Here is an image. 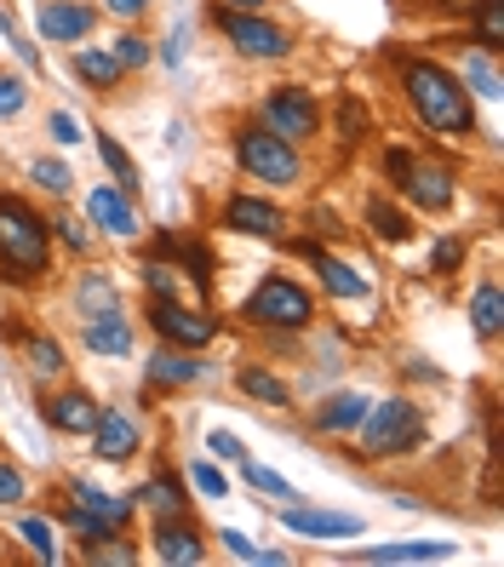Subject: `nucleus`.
<instances>
[{"mask_svg":"<svg viewBox=\"0 0 504 567\" xmlns=\"http://www.w3.org/2000/svg\"><path fill=\"white\" fill-rule=\"evenodd\" d=\"M235 390L247 395V402L258 408H292V384L276 373V367H264V361H247V367H235Z\"/></svg>","mask_w":504,"mask_h":567,"instance_id":"32","label":"nucleus"},{"mask_svg":"<svg viewBox=\"0 0 504 567\" xmlns=\"http://www.w3.org/2000/svg\"><path fill=\"white\" fill-rule=\"evenodd\" d=\"M184 482H189V493H200V498H224V493H229V476L218 471L213 458H189V464H184Z\"/></svg>","mask_w":504,"mask_h":567,"instance_id":"43","label":"nucleus"},{"mask_svg":"<svg viewBox=\"0 0 504 567\" xmlns=\"http://www.w3.org/2000/svg\"><path fill=\"white\" fill-rule=\"evenodd\" d=\"M430 442V413L419 395L395 390L384 402L367 408V419L356 424V458L361 464H395V458H419Z\"/></svg>","mask_w":504,"mask_h":567,"instance_id":"4","label":"nucleus"},{"mask_svg":"<svg viewBox=\"0 0 504 567\" xmlns=\"http://www.w3.org/2000/svg\"><path fill=\"white\" fill-rule=\"evenodd\" d=\"M35 408H41V424L52 430V436H70V442H86L92 424H97V413H104V402H97L92 390H81L75 379L47 384V390L35 395Z\"/></svg>","mask_w":504,"mask_h":567,"instance_id":"12","label":"nucleus"},{"mask_svg":"<svg viewBox=\"0 0 504 567\" xmlns=\"http://www.w3.org/2000/svg\"><path fill=\"white\" fill-rule=\"evenodd\" d=\"M298 258H310V270H316V287L332 298V305H361V298H373V281H367L350 258L339 252H327L321 241H292Z\"/></svg>","mask_w":504,"mask_h":567,"instance_id":"17","label":"nucleus"},{"mask_svg":"<svg viewBox=\"0 0 504 567\" xmlns=\"http://www.w3.org/2000/svg\"><path fill=\"white\" fill-rule=\"evenodd\" d=\"M81 213H86V224L97 229V236H110V241H138L144 236L138 202H132L126 189H115V184H92L81 195Z\"/></svg>","mask_w":504,"mask_h":567,"instance_id":"16","label":"nucleus"},{"mask_svg":"<svg viewBox=\"0 0 504 567\" xmlns=\"http://www.w3.org/2000/svg\"><path fill=\"white\" fill-rule=\"evenodd\" d=\"M419 12H424V18H459L464 0H419Z\"/></svg>","mask_w":504,"mask_h":567,"instance_id":"55","label":"nucleus"},{"mask_svg":"<svg viewBox=\"0 0 504 567\" xmlns=\"http://www.w3.org/2000/svg\"><path fill=\"white\" fill-rule=\"evenodd\" d=\"M70 75L92 92V97H115L132 75L121 70V58L110 52V41H81V47H70Z\"/></svg>","mask_w":504,"mask_h":567,"instance_id":"26","label":"nucleus"},{"mask_svg":"<svg viewBox=\"0 0 504 567\" xmlns=\"http://www.w3.org/2000/svg\"><path fill=\"white\" fill-rule=\"evenodd\" d=\"M92 150H97V161H104L110 184H115V189H126L132 202H138V195H144V178H138V161H132V150L115 138V132H104V126L92 132Z\"/></svg>","mask_w":504,"mask_h":567,"instance_id":"33","label":"nucleus"},{"mask_svg":"<svg viewBox=\"0 0 504 567\" xmlns=\"http://www.w3.org/2000/svg\"><path fill=\"white\" fill-rule=\"evenodd\" d=\"M132 516H138V498L104 493L86 476H70L52 493V522L70 533L75 545H97V539H110V533H132Z\"/></svg>","mask_w":504,"mask_h":567,"instance_id":"5","label":"nucleus"},{"mask_svg":"<svg viewBox=\"0 0 504 567\" xmlns=\"http://www.w3.org/2000/svg\"><path fill=\"white\" fill-rule=\"evenodd\" d=\"M229 161H235V173L253 178L258 189H270V195H292V189L310 184V155L298 144H287L281 132H270L258 115L229 126Z\"/></svg>","mask_w":504,"mask_h":567,"instance_id":"3","label":"nucleus"},{"mask_svg":"<svg viewBox=\"0 0 504 567\" xmlns=\"http://www.w3.org/2000/svg\"><path fill=\"white\" fill-rule=\"evenodd\" d=\"M144 556V545L132 539V533H110V539H97V545H81V561L92 567H132Z\"/></svg>","mask_w":504,"mask_h":567,"instance_id":"40","label":"nucleus"},{"mask_svg":"<svg viewBox=\"0 0 504 567\" xmlns=\"http://www.w3.org/2000/svg\"><path fill=\"white\" fill-rule=\"evenodd\" d=\"M448 47H459V63H448V70L459 75V86L470 97H482V104H498V86H504L498 52H482L476 41H464V35H448Z\"/></svg>","mask_w":504,"mask_h":567,"instance_id":"27","label":"nucleus"},{"mask_svg":"<svg viewBox=\"0 0 504 567\" xmlns=\"http://www.w3.org/2000/svg\"><path fill=\"white\" fill-rule=\"evenodd\" d=\"M218 229L247 241H287L292 236V213L276 202L270 189H229L218 202Z\"/></svg>","mask_w":504,"mask_h":567,"instance_id":"10","label":"nucleus"},{"mask_svg":"<svg viewBox=\"0 0 504 567\" xmlns=\"http://www.w3.org/2000/svg\"><path fill=\"white\" fill-rule=\"evenodd\" d=\"M75 344L97 361H126L132 350H138V321L126 316V305L104 310V316H86L81 332H75Z\"/></svg>","mask_w":504,"mask_h":567,"instance_id":"21","label":"nucleus"},{"mask_svg":"<svg viewBox=\"0 0 504 567\" xmlns=\"http://www.w3.org/2000/svg\"><path fill=\"white\" fill-rule=\"evenodd\" d=\"M97 0H35V41H47L52 52H70L81 41L97 35Z\"/></svg>","mask_w":504,"mask_h":567,"instance_id":"13","label":"nucleus"},{"mask_svg":"<svg viewBox=\"0 0 504 567\" xmlns=\"http://www.w3.org/2000/svg\"><path fill=\"white\" fill-rule=\"evenodd\" d=\"M361 224H367V236L384 241V247H408L419 236V213L401 202V195H390V189L367 195V202H361Z\"/></svg>","mask_w":504,"mask_h":567,"instance_id":"23","label":"nucleus"},{"mask_svg":"<svg viewBox=\"0 0 504 567\" xmlns=\"http://www.w3.org/2000/svg\"><path fill=\"white\" fill-rule=\"evenodd\" d=\"M235 471H241V482L253 487V493H264V498H270V505H292V498H305V493H298L281 471H270V464H258L253 453L241 458V464H235Z\"/></svg>","mask_w":504,"mask_h":567,"instance_id":"37","label":"nucleus"},{"mask_svg":"<svg viewBox=\"0 0 504 567\" xmlns=\"http://www.w3.org/2000/svg\"><path fill=\"white\" fill-rule=\"evenodd\" d=\"M367 408H373V395H361V390H327L321 402L305 413V424H310V436L350 442V436H356V424L367 419Z\"/></svg>","mask_w":504,"mask_h":567,"instance_id":"22","label":"nucleus"},{"mask_svg":"<svg viewBox=\"0 0 504 567\" xmlns=\"http://www.w3.org/2000/svg\"><path fill=\"white\" fill-rule=\"evenodd\" d=\"M367 132H373V115H367V104H361L356 92H344V97H339V138H344V144H361Z\"/></svg>","mask_w":504,"mask_h":567,"instance_id":"45","label":"nucleus"},{"mask_svg":"<svg viewBox=\"0 0 504 567\" xmlns=\"http://www.w3.org/2000/svg\"><path fill=\"white\" fill-rule=\"evenodd\" d=\"M121 305V281L104 270V264H86V270H75V287H70V310L86 321V316H104Z\"/></svg>","mask_w":504,"mask_h":567,"instance_id":"30","label":"nucleus"},{"mask_svg":"<svg viewBox=\"0 0 504 567\" xmlns=\"http://www.w3.org/2000/svg\"><path fill=\"white\" fill-rule=\"evenodd\" d=\"M58 270L52 218L18 189H0V281L7 287H47Z\"/></svg>","mask_w":504,"mask_h":567,"instance_id":"2","label":"nucleus"},{"mask_svg":"<svg viewBox=\"0 0 504 567\" xmlns=\"http://www.w3.org/2000/svg\"><path fill=\"white\" fill-rule=\"evenodd\" d=\"M29 184H35L41 195H52V202H70L75 195V173H70L63 155H35L29 161Z\"/></svg>","mask_w":504,"mask_h":567,"instance_id":"39","label":"nucleus"},{"mask_svg":"<svg viewBox=\"0 0 504 567\" xmlns=\"http://www.w3.org/2000/svg\"><path fill=\"white\" fill-rule=\"evenodd\" d=\"M7 47L18 52L23 75H41V70H47V58H41V41H35V35H23V29H12V35H7Z\"/></svg>","mask_w":504,"mask_h":567,"instance_id":"49","label":"nucleus"},{"mask_svg":"<svg viewBox=\"0 0 504 567\" xmlns=\"http://www.w3.org/2000/svg\"><path fill=\"white\" fill-rule=\"evenodd\" d=\"M110 52L121 58V70H126V75H144L150 63H155V41H150V23H121L115 35H110Z\"/></svg>","mask_w":504,"mask_h":567,"instance_id":"36","label":"nucleus"},{"mask_svg":"<svg viewBox=\"0 0 504 567\" xmlns=\"http://www.w3.org/2000/svg\"><path fill=\"white\" fill-rule=\"evenodd\" d=\"M86 447H92V458H97V464H115V471H121V464H132V458L144 453V419L132 413V408L104 402V413H97Z\"/></svg>","mask_w":504,"mask_h":567,"instance_id":"15","label":"nucleus"},{"mask_svg":"<svg viewBox=\"0 0 504 567\" xmlns=\"http://www.w3.org/2000/svg\"><path fill=\"white\" fill-rule=\"evenodd\" d=\"M464 41L482 52H504V0H464Z\"/></svg>","mask_w":504,"mask_h":567,"instance_id":"34","label":"nucleus"},{"mask_svg":"<svg viewBox=\"0 0 504 567\" xmlns=\"http://www.w3.org/2000/svg\"><path fill=\"white\" fill-rule=\"evenodd\" d=\"M207 350H178V344H155L144 355V384H138V402H161V395H184L207 379Z\"/></svg>","mask_w":504,"mask_h":567,"instance_id":"11","label":"nucleus"},{"mask_svg":"<svg viewBox=\"0 0 504 567\" xmlns=\"http://www.w3.org/2000/svg\"><path fill=\"white\" fill-rule=\"evenodd\" d=\"M464 316H470V332H476L482 350L504 344V287H498L493 270L476 276V287H470V298H464Z\"/></svg>","mask_w":504,"mask_h":567,"instance_id":"28","label":"nucleus"},{"mask_svg":"<svg viewBox=\"0 0 504 567\" xmlns=\"http://www.w3.org/2000/svg\"><path fill=\"white\" fill-rule=\"evenodd\" d=\"M401 379H408V384H448V373H442V367H430L424 355H408V361H401Z\"/></svg>","mask_w":504,"mask_h":567,"instance_id":"52","label":"nucleus"},{"mask_svg":"<svg viewBox=\"0 0 504 567\" xmlns=\"http://www.w3.org/2000/svg\"><path fill=\"white\" fill-rule=\"evenodd\" d=\"M18 539L29 545V556L35 561H63V527L52 522V511L41 516V511H23L18 516Z\"/></svg>","mask_w":504,"mask_h":567,"instance_id":"35","label":"nucleus"},{"mask_svg":"<svg viewBox=\"0 0 504 567\" xmlns=\"http://www.w3.org/2000/svg\"><path fill=\"white\" fill-rule=\"evenodd\" d=\"M213 29L241 63H287L298 52V29L281 23L276 12H218L213 7Z\"/></svg>","mask_w":504,"mask_h":567,"instance_id":"7","label":"nucleus"},{"mask_svg":"<svg viewBox=\"0 0 504 567\" xmlns=\"http://www.w3.org/2000/svg\"><path fill=\"white\" fill-rule=\"evenodd\" d=\"M138 287H144V298H189V305H207L178 264H166L155 252H138Z\"/></svg>","mask_w":504,"mask_h":567,"instance_id":"31","label":"nucleus"},{"mask_svg":"<svg viewBox=\"0 0 504 567\" xmlns=\"http://www.w3.org/2000/svg\"><path fill=\"white\" fill-rule=\"evenodd\" d=\"M241 327H258V332H270V339H298V332H310L321 321V298L287 276V270H270L247 298H241Z\"/></svg>","mask_w":504,"mask_h":567,"instance_id":"6","label":"nucleus"},{"mask_svg":"<svg viewBox=\"0 0 504 567\" xmlns=\"http://www.w3.org/2000/svg\"><path fill=\"white\" fill-rule=\"evenodd\" d=\"M144 327L155 332V344L178 350H213L224 332L213 305H189V298H144Z\"/></svg>","mask_w":504,"mask_h":567,"instance_id":"9","label":"nucleus"},{"mask_svg":"<svg viewBox=\"0 0 504 567\" xmlns=\"http://www.w3.org/2000/svg\"><path fill=\"white\" fill-rule=\"evenodd\" d=\"M395 195H401L413 213H424V218H448L453 202H459V166H453V161L413 155V173H408V184H401Z\"/></svg>","mask_w":504,"mask_h":567,"instance_id":"14","label":"nucleus"},{"mask_svg":"<svg viewBox=\"0 0 504 567\" xmlns=\"http://www.w3.org/2000/svg\"><path fill=\"white\" fill-rule=\"evenodd\" d=\"M253 115L270 126V132H281L287 144H298V150H310V144L321 138V126H327L321 97H316V86H305V81H276V86L253 104Z\"/></svg>","mask_w":504,"mask_h":567,"instance_id":"8","label":"nucleus"},{"mask_svg":"<svg viewBox=\"0 0 504 567\" xmlns=\"http://www.w3.org/2000/svg\"><path fill=\"white\" fill-rule=\"evenodd\" d=\"M395 86H401V104H408V115L430 132V138H442V144H470L476 138V97H470L459 86V75L448 70L442 58H419L408 52L395 63Z\"/></svg>","mask_w":504,"mask_h":567,"instance_id":"1","label":"nucleus"},{"mask_svg":"<svg viewBox=\"0 0 504 567\" xmlns=\"http://www.w3.org/2000/svg\"><path fill=\"white\" fill-rule=\"evenodd\" d=\"M276 522L298 539H361L367 522L356 511H321V505H305V498H292V505H276Z\"/></svg>","mask_w":504,"mask_h":567,"instance_id":"20","label":"nucleus"},{"mask_svg":"<svg viewBox=\"0 0 504 567\" xmlns=\"http://www.w3.org/2000/svg\"><path fill=\"white\" fill-rule=\"evenodd\" d=\"M213 539L224 545V556H229V561H253V556H258V545L247 539V533H235V527H218Z\"/></svg>","mask_w":504,"mask_h":567,"instance_id":"51","label":"nucleus"},{"mask_svg":"<svg viewBox=\"0 0 504 567\" xmlns=\"http://www.w3.org/2000/svg\"><path fill=\"white\" fill-rule=\"evenodd\" d=\"M47 132H52L58 150H75V144L86 138V126L75 121V110H52V115H47Z\"/></svg>","mask_w":504,"mask_h":567,"instance_id":"46","label":"nucleus"},{"mask_svg":"<svg viewBox=\"0 0 504 567\" xmlns=\"http://www.w3.org/2000/svg\"><path fill=\"white\" fill-rule=\"evenodd\" d=\"M184 41H189V23H178V29H173V35H166V47L155 52V58L166 63V70H178V63H184Z\"/></svg>","mask_w":504,"mask_h":567,"instance_id":"53","label":"nucleus"},{"mask_svg":"<svg viewBox=\"0 0 504 567\" xmlns=\"http://www.w3.org/2000/svg\"><path fill=\"white\" fill-rule=\"evenodd\" d=\"M97 12H104L110 23H150L155 0H97Z\"/></svg>","mask_w":504,"mask_h":567,"instance_id":"48","label":"nucleus"},{"mask_svg":"<svg viewBox=\"0 0 504 567\" xmlns=\"http://www.w3.org/2000/svg\"><path fill=\"white\" fill-rule=\"evenodd\" d=\"M464 264H470V236H464V229H448V236L430 241V264H424V270H430L435 281H453Z\"/></svg>","mask_w":504,"mask_h":567,"instance_id":"38","label":"nucleus"},{"mask_svg":"<svg viewBox=\"0 0 504 567\" xmlns=\"http://www.w3.org/2000/svg\"><path fill=\"white\" fill-rule=\"evenodd\" d=\"M207 453L224 458V464H241L247 458V442L235 436V430H207Z\"/></svg>","mask_w":504,"mask_h":567,"instance_id":"50","label":"nucleus"},{"mask_svg":"<svg viewBox=\"0 0 504 567\" xmlns=\"http://www.w3.org/2000/svg\"><path fill=\"white\" fill-rule=\"evenodd\" d=\"M29 97H35V86H29L23 70H0V121H18L29 110Z\"/></svg>","mask_w":504,"mask_h":567,"instance_id":"42","label":"nucleus"},{"mask_svg":"<svg viewBox=\"0 0 504 567\" xmlns=\"http://www.w3.org/2000/svg\"><path fill=\"white\" fill-rule=\"evenodd\" d=\"M218 12H276V0H207Z\"/></svg>","mask_w":504,"mask_h":567,"instance_id":"54","label":"nucleus"},{"mask_svg":"<svg viewBox=\"0 0 504 567\" xmlns=\"http://www.w3.org/2000/svg\"><path fill=\"white\" fill-rule=\"evenodd\" d=\"M150 556L161 567H200L207 561V533L195 516H155L150 522Z\"/></svg>","mask_w":504,"mask_h":567,"instance_id":"19","label":"nucleus"},{"mask_svg":"<svg viewBox=\"0 0 504 567\" xmlns=\"http://www.w3.org/2000/svg\"><path fill=\"white\" fill-rule=\"evenodd\" d=\"M18 361H23V373L35 379V390H47V384H63L75 373V361H70V344L58 339V332H23L18 339Z\"/></svg>","mask_w":504,"mask_h":567,"instance_id":"25","label":"nucleus"},{"mask_svg":"<svg viewBox=\"0 0 504 567\" xmlns=\"http://www.w3.org/2000/svg\"><path fill=\"white\" fill-rule=\"evenodd\" d=\"M29 505V476H23V464L0 453V511H23Z\"/></svg>","mask_w":504,"mask_h":567,"instance_id":"44","label":"nucleus"},{"mask_svg":"<svg viewBox=\"0 0 504 567\" xmlns=\"http://www.w3.org/2000/svg\"><path fill=\"white\" fill-rule=\"evenodd\" d=\"M47 218H52V247H63L70 258H86V252H92L86 218H75V213H47Z\"/></svg>","mask_w":504,"mask_h":567,"instance_id":"41","label":"nucleus"},{"mask_svg":"<svg viewBox=\"0 0 504 567\" xmlns=\"http://www.w3.org/2000/svg\"><path fill=\"white\" fill-rule=\"evenodd\" d=\"M413 155H419V150H408V144H390V150H384V161H379V166H384V184H390V195H395L401 184H408V173H413Z\"/></svg>","mask_w":504,"mask_h":567,"instance_id":"47","label":"nucleus"},{"mask_svg":"<svg viewBox=\"0 0 504 567\" xmlns=\"http://www.w3.org/2000/svg\"><path fill=\"white\" fill-rule=\"evenodd\" d=\"M144 252H155V258H166V264H178V270L195 281V292H200V298L213 292V270H218V258H213V247L200 241L195 229H155Z\"/></svg>","mask_w":504,"mask_h":567,"instance_id":"18","label":"nucleus"},{"mask_svg":"<svg viewBox=\"0 0 504 567\" xmlns=\"http://www.w3.org/2000/svg\"><path fill=\"white\" fill-rule=\"evenodd\" d=\"M132 498H138V511H150V522H155V516H195V511H189V505H195L189 482H184V471H173L166 458L150 464V476L132 487Z\"/></svg>","mask_w":504,"mask_h":567,"instance_id":"24","label":"nucleus"},{"mask_svg":"<svg viewBox=\"0 0 504 567\" xmlns=\"http://www.w3.org/2000/svg\"><path fill=\"white\" fill-rule=\"evenodd\" d=\"M459 545L448 539H395V545H367L350 561H373V567H413V561H453Z\"/></svg>","mask_w":504,"mask_h":567,"instance_id":"29","label":"nucleus"},{"mask_svg":"<svg viewBox=\"0 0 504 567\" xmlns=\"http://www.w3.org/2000/svg\"><path fill=\"white\" fill-rule=\"evenodd\" d=\"M253 561H258V567H287V561H292V556H287V550H258V556H253Z\"/></svg>","mask_w":504,"mask_h":567,"instance_id":"56","label":"nucleus"}]
</instances>
